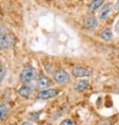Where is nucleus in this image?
<instances>
[{
    "label": "nucleus",
    "instance_id": "obj_13",
    "mask_svg": "<svg viewBox=\"0 0 119 125\" xmlns=\"http://www.w3.org/2000/svg\"><path fill=\"white\" fill-rule=\"evenodd\" d=\"M0 110H1V119H4L7 116V113H8V108H7L5 104L1 103V105H0Z\"/></svg>",
    "mask_w": 119,
    "mask_h": 125
},
{
    "label": "nucleus",
    "instance_id": "obj_10",
    "mask_svg": "<svg viewBox=\"0 0 119 125\" xmlns=\"http://www.w3.org/2000/svg\"><path fill=\"white\" fill-rule=\"evenodd\" d=\"M88 81L87 80H79L74 85V90L76 92H83L88 88Z\"/></svg>",
    "mask_w": 119,
    "mask_h": 125
},
{
    "label": "nucleus",
    "instance_id": "obj_7",
    "mask_svg": "<svg viewBox=\"0 0 119 125\" xmlns=\"http://www.w3.org/2000/svg\"><path fill=\"white\" fill-rule=\"evenodd\" d=\"M10 38L9 35L7 34V32L5 31V29H3V27H1V39H0V43H1V48L2 49H6L9 47L10 45Z\"/></svg>",
    "mask_w": 119,
    "mask_h": 125
},
{
    "label": "nucleus",
    "instance_id": "obj_16",
    "mask_svg": "<svg viewBox=\"0 0 119 125\" xmlns=\"http://www.w3.org/2000/svg\"><path fill=\"white\" fill-rule=\"evenodd\" d=\"M115 31L119 34V20L117 21V23H116V25H115Z\"/></svg>",
    "mask_w": 119,
    "mask_h": 125
},
{
    "label": "nucleus",
    "instance_id": "obj_4",
    "mask_svg": "<svg viewBox=\"0 0 119 125\" xmlns=\"http://www.w3.org/2000/svg\"><path fill=\"white\" fill-rule=\"evenodd\" d=\"M60 91L59 90H56V89H48V90H43L41 91L38 96H37V99L38 100H49V99H52V98H55L59 95Z\"/></svg>",
    "mask_w": 119,
    "mask_h": 125
},
{
    "label": "nucleus",
    "instance_id": "obj_1",
    "mask_svg": "<svg viewBox=\"0 0 119 125\" xmlns=\"http://www.w3.org/2000/svg\"><path fill=\"white\" fill-rule=\"evenodd\" d=\"M35 78H36V71L33 66H30V65L23 68V70L19 75V80L24 85H27L30 82H32Z\"/></svg>",
    "mask_w": 119,
    "mask_h": 125
},
{
    "label": "nucleus",
    "instance_id": "obj_17",
    "mask_svg": "<svg viewBox=\"0 0 119 125\" xmlns=\"http://www.w3.org/2000/svg\"><path fill=\"white\" fill-rule=\"evenodd\" d=\"M20 125H33L31 122H29V121H24V122H22Z\"/></svg>",
    "mask_w": 119,
    "mask_h": 125
},
{
    "label": "nucleus",
    "instance_id": "obj_3",
    "mask_svg": "<svg viewBox=\"0 0 119 125\" xmlns=\"http://www.w3.org/2000/svg\"><path fill=\"white\" fill-rule=\"evenodd\" d=\"M92 69L84 66H74L72 70V74L75 78H83L92 75Z\"/></svg>",
    "mask_w": 119,
    "mask_h": 125
},
{
    "label": "nucleus",
    "instance_id": "obj_14",
    "mask_svg": "<svg viewBox=\"0 0 119 125\" xmlns=\"http://www.w3.org/2000/svg\"><path fill=\"white\" fill-rule=\"evenodd\" d=\"M60 125H76L75 122L70 118H67V119H64L61 123H60Z\"/></svg>",
    "mask_w": 119,
    "mask_h": 125
},
{
    "label": "nucleus",
    "instance_id": "obj_12",
    "mask_svg": "<svg viewBox=\"0 0 119 125\" xmlns=\"http://www.w3.org/2000/svg\"><path fill=\"white\" fill-rule=\"evenodd\" d=\"M103 3H104V1H102V0H99V1H98V0H97V1H93V2L90 3V5L88 6V10L93 12L96 9H98L99 7H102Z\"/></svg>",
    "mask_w": 119,
    "mask_h": 125
},
{
    "label": "nucleus",
    "instance_id": "obj_8",
    "mask_svg": "<svg viewBox=\"0 0 119 125\" xmlns=\"http://www.w3.org/2000/svg\"><path fill=\"white\" fill-rule=\"evenodd\" d=\"M18 94L20 96H22L25 99H28L31 97V95L33 94V88L30 85H23L20 87V89L18 90Z\"/></svg>",
    "mask_w": 119,
    "mask_h": 125
},
{
    "label": "nucleus",
    "instance_id": "obj_18",
    "mask_svg": "<svg viewBox=\"0 0 119 125\" xmlns=\"http://www.w3.org/2000/svg\"><path fill=\"white\" fill-rule=\"evenodd\" d=\"M115 8H116V9L119 11V1H117V2L115 3Z\"/></svg>",
    "mask_w": 119,
    "mask_h": 125
},
{
    "label": "nucleus",
    "instance_id": "obj_11",
    "mask_svg": "<svg viewBox=\"0 0 119 125\" xmlns=\"http://www.w3.org/2000/svg\"><path fill=\"white\" fill-rule=\"evenodd\" d=\"M100 37L103 41L106 42H110L113 39V33L110 30V28H103L100 32Z\"/></svg>",
    "mask_w": 119,
    "mask_h": 125
},
{
    "label": "nucleus",
    "instance_id": "obj_2",
    "mask_svg": "<svg viewBox=\"0 0 119 125\" xmlns=\"http://www.w3.org/2000/svg\"><path fill=\"white\" fill-rule=\"evenodd\" d=\"M53 80L59 85H65L71 81V77L68 71L64 69H57L52 73Z\"/></svg>",
    "mask_w": 119,
    "mask_h": 125
},
{
    "label": "nucleus",
    "instance_id": "obj_6",
    "mask_svg": "<svg viewBox=\"0 0 119 125\" xmlns=\"http://www.w3.org/2000/svg\"><path fill=\"white\" fill-rule=\"evenodd\" d=\"M37 86H38V88H40V89L48 90V88H50V87L52 86V81H51L47 76L41 75V76H39L38 79H37Z\"/></svg>",
    "mask_w": 119,
    "mask_h": 125
},
{
    "label": "nucleus",
    "instance_id": "obj_19",
    "mask_svg": "<svg viewBox=\"0 0 119 125\" xmlns=\"http://www.w3.org/2000/svg\"><path fill=\"white\" fill-rule=\"evenodd\" d=\"M118 61H119V57H118Z\"/></svg>",
    "mask_w": 119,
    "mask_h": 125
},
{
    "label": "nucleus",
    "instance_id": "obj_5",
    "mask_svg": "<svg viewBox=\"0 0 119 125\" xmlns=\"http://www.w3.org/2000/svg\"><path fill=\"white\" fill-rule=\"evenodd\" d=\"M97 26V19L95 16L93 15H87L84 19H83V27L88 30V31H92L96 28Z\"/></svg>",
    "mask_w": 119,
    "mask_h": 125
},
{
    "label": "nucleus",
    "instance_id": "obj_9",
    "mask_svg": "<svg viewBox=\"0 0 119 125\" xmlns=\"http://www.w3.org/2000/svg\"><path fill=\"white\" fill-rule=\"evenodd\" d=\"M111 9H112V4H111V3H107V4L103 5V6L101 7L100 11H99V15H98L99 19H100V20L106 19L107 16L109 15V13L111 12Z\"/></svg>",
    "mask_w": 119,
    "mask_h": 125
},
{
    "label": "nucleus",
    "instance_id": "obj_15",
    "mask_svg": "<svg viewBox=\"0 0 119 125\" xmlns=\"http://www.w3.org/2000/svg\"><path fill=\"white\" fill-rule=\"evenodd\" d=\"M5 74H6V70H5V67L3 65H1V78H0V80H1V82L3 81V79L5 78Z\"/></svg>",
    "mask_w": 119,
    "mask_h": 125
}]
</instances>
